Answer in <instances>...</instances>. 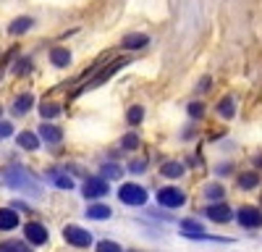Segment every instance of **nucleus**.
<instances>
[{
	"instance_id": "72a5a7b5",
	"label": "nucleus",
	"mask_w": 262,
	"mask_h": 252,
	"mask_svg": "<svg viewBox=\"0 0 262 252\" xmlns=\"http://www.w3.org/2000/svg\"><path fill=\"white\" fill-rule=\"evenodd\" d=\"M0 113H3V111H0Z\"/></svg>"
},
{
	"instance_id": "a211bd4d",
	"label": "nucleus",
	"mask_w": 262,
	"mask_h": 252,
	"mask_svg": "<svg viewBox=\"0 0 262 252\" xmlns=\"http://www.w3.org/2000/svg\"><path fill=\"white\" fill-rule=\"evenodd\" d=\"M32 24H34V21H32L29 16H21V18H13V21H11L8 32H11V34H24V32L32 29Z\"/></svg>"
},
{
	"instance_id": "c85d7f7f",
	"label": "nucleus",
	"mask_w": 262,
	"mask_h": 252,
	"mask_svg": "<svg viewBox=\"0 0 262 252\" xmlns=\"http://www.w3.org/2000/svg\"><path fill=\"white\" fill-rule=\"evenodd\" d=\"M97 252H123V249H121V244H116V242H111V239H102V242L97 244Z\"/></svg>"
},
{
	"instance_id": "1a4fd4ad",
	"label": "nucleus",
	"mask_w": 262,
	"mask_h": 252,
	"mask_svg": "<svg viewBox=\"0 0 262 252\" xmlns=\"http://www.w3.org/2000/svg\"><path fill=\"white\" fill-rule=\"evenodd\" d=\"M181 234L189 237V239H212V237L205 234V226L200 221H191V218L181 221Z\"/></svg>"
},
{
	"instance_id": "5701e85b",
	"label": "nucleus",
	"mask_w": 262,
	"mask_h": 252,
	"mask_svg": "<svg viewBox=\"0 0 262 252\" xmlns=\"http://www.w3.org/2000/svg\"><path fill=\"white\" fill-rule=\"evenodd\" d=\"M217 113H221L223 118H233V113H236L233 111V100L231 97H223L221 102H217Z\"/></svg>"
},
{
	"instance_id": "393cba45",
	"label": "nucleus",
	"mask_w": 262,
	"mask_h": 252,
	"mask_svg": "<svg viewBox=\"0 0 262 252\" xmlns=\"http://www.w3.org/2000/svg\"><path fill=\"white\" fill-rule=\"evenodd\" d=\"M257 184H259L257 174H242V176H238V186H242V189H254Z\"/></svg>"
},
{
	"instance_id": "4468645a",
	"label": "nucleus",
	"mask_w": 262,
	"mask_h": 252,
	"mask_svg": "<svg viewBox=\"0 0 262 252\" xmlns=\"http://www.w3.org/2000/svg\"><path fill=\"white\" fill-rule=\"evenodd\" d=\"M50 63H53V66H58V69H66L71 63V50L69 48H55L50 53Z\"/></svg>"
},
{
	"instance_id": "7c9ffc66",
	"label": "nucleus",
	"mask_w": 262,
	"mask_h": 252,
	"mask_svg": "<svg viewBox=\"0 0 262 252\" xmlns=\"http://www.w3.org/2000/svg\"><path fill=\"white\" fill-rule=\"evenodd\" d=\"M202 111H205V108H202L200 102H191V105H189V116H191V118H200Z\"/></svg>"
},
{
	"instance_id": "9d476101",
	"label": "nucleus",
	"mask_w": 262,
	"mask_h": 252,
	"mask_svg": "<svg viewBox=\"0 0 262 252\" xmlns=\"http://www.w3.org/2000/svg\"><path fill=\"white\" fill-rule=\"evenodd\" d=\"M24 234H27V239L32 242V244H37V247H42L48 242V228L42 226V223H27V228H24Z\"/></svg>"
},
{
	"instance_id": "473e14b6",
	"label": "nucleus",
	"mask_w": 262,
	"mask_h": 252,
	"mask_svg": "<svg viewBox=\"0 0 262 252\" xmlns=\"http://www.w3.org/2000/svg\"><path fill=\"white\" fill-rule=\"evenodd\" d=\"M13 71H16V74H27V71H29V60H21L18 66H13Z\"/></svg>"
},
{
	"instance_id": "0eeeda50",
	"label": "nucleus",
	"mask_w": 262,
	"mask_h": 252,
	"mask_svg": "<svg viewBox=\"0 0 262 252\" xmlns=\"http://www.w3.org/2000/svg\"><path fill=\"white\" fill-rule=\"evenodd\" d=\"M238 223H242L244 228H259L262 226V213L252 205H244L242 210H238Z\"/></svg>"
},
{
	"instance_id": "6e6552de",
	"label": "nucleus",
	"mask_w": 262,
	"mask_h": 252,
	"mask_svg": "<svg viewBox=\"0 0 262 252\" xmlns=\"http://www.w3.org/2000/svg\"><path fill=\"white\" fill-rule=\"evenodd\" d=\"M123 66H126V60H113L111 66H107V69H105L102 74H97V76H95V79H92L90 84H86L84 90H95V87H100V84H105L107 79H111V76H113V74H116L118 69H123ZM84 90H79V92H84Z\"/></svg>"
},
{
	"instance_id": "b1692460",
	"label": "nucleus",
	"mask_w": 262,
	"mask_h": 252,
	"mask_svg": "<svg viewBox=\"0 0 262 252\" xmlns=\"http://www.w3.org/2000/svg\"><path fill=\"white\" fill-rule=\"evenodd\" d=\"M142 118H144V108H142V105H134V108H128V113H126V121H128L131 126L142 123Z\"/></svg>"
},
{
	"instance_id": "aec40b11",
	"label": "nucleus",
	"mask_w": 262,
	"mask_h": 252,
	"mask_svg": "<svg viewBox=\"0 0 262 252\" xmlns=\"http://www.w3.org/2000/svg\"><path fill=\"white\" fill-rule=\"evenodd\" d=\"M48 176H50V181H53L55 186H60V189H74V179H69L63 171H50Z\"/></svg>"
},
{
	"instance_id": "20e7f679",
	"label": "nucleus",
	"mask_w": 262,
	"mask_h": 252,
	"mask_svg": "<svg viewBox=\"0 0 262 252\" xmlns=\"http://www.w3.org/2000/svg\"><path fill=\"white\" fill-rule=\"evenodd\" d=\"M63 237H66V242H69V244L81 247V249L92 244V234L86 228H81V226H66L63 228Z\"/></svg>"
},
{
	"instance_id": "f03ea898",
	"label": "nucleus",
	"mask_w": 262,
	"mask_h": 252,
	"mask_svg": "<svg viewBox=\"0 0 262 252\" xmlns=\"http://www.w3.org/2000/svg\"><path fill=\"white\" fill-rule=\"evenodd\" d=\"M118 200L126 202V205H144L147 202V189L139 186V184H121Z\"/></svg>"
},
{
	"instance_id": "ddd939ff",
	"label": "nucleus",
	"mask_w": 262,
	"mask_h": 252,
	"mask_svg": "<svg viewBox=\"0 0 262 252\" xmlns=\"http://www.w3.org/2000/svg\"><path fill=\"white\" fill-rule=\"evenodd\" d=\"M18 226V216H16V210L11 207H3L0 210V231H11Z\"/></svg>"
},
{
	"instance_id": "f257e3e1",
	"label": "nucleus",
	"mask_w": 262,
	"mask_h": 252,
	"mask_svg": "<svg viewBox=\"0 0 262 252\" xmlns=\"http://www.w3.org/2000/svg\"><path fill=\"white\" fill-rule=\"evenodd\" d=\"M3 181L11 186V189H16V192H27V195H34V197H39L42 195V189H39V181L27 171L24 165H8L6 171H3Z\"/></svg>"
},
{
	"instance_id": "423d86ee",
	"label": "nucleus",
	"mask_w": 262,
	"mask_h": 252,
	"mask_svg": "<svg viewBox=\"0 0 262 252\" xmlns=\"http://www.w3.org/2000/svg\"><path fill=\"white\" fill-rule=\"evenodd\" d=\"M205 216H207L210 221H215V223H228V221L233 218L231 207H228L226 202H212V205H207V207H205Z\"/></svg>"
},
{
	"instance_id": "f8f14e48",
	"label": "nucleus",
	"mask_w": 262,
	"mask_h": 252,
	"mask_svg": "<svg viewBox=\"0 0 262 252\" xmlns=\"http://www.w3.org/2000/svg\"><path fill=\"white\" fill-rule=\"evenodd\" d=\"M39 137L45 142H50V144H58L63 139V132L58 129V126H53V123H42L39 126Z\"/></svg>"
},
{
	"instance_id": "dca6fc26",
	"label": "nucleus",
	"mask_w": 262,
	"mask_h": 252,
	"mask_svg": "<svg viewBox=\"0 0 262 252\" xmlns=\"http://www.w3.org/2000/svg\"><path fill=\"white\" fill-rule=\"evenodd\" d=\"M32 105H34V97H32V95H18V97L13 100V113H16V116H24V113L32 111Z\"/></svg>"
},
{
	"instance_id": "2f4dec72",
	"label": "nucleus",
	"mask_w": 262,
	"mask_h": 252,
	"mask_svg": "<svg viewBox=\"0 0 262 252\" xmlns=\"http://www.w3.org/2000/svg\"><path fill=\"white\" fill-rule=\"evenodd\" d=\"M11 123H6V121H0V139H6V137H11Z\"/></svg>"
},
{
	"instance_id": "c756f323",
	"label": "nucleus",
	"mask_w": 262,
	"mask_h": 252,
	"mask_svg": "<svg viewBox=\"0 0 262 252\" xmlns=\"http://www.w3.org/2000/svg\"><path fill=\"white\" fill-rule=\"evenodd\" d=\"M144 168H147V158H137V160L128 163V171H131V174H142Z\"/></svg>"
},
{
	"instance_id": "7ed1b4c3",
	"label": "nucleus",
	"mask_w": 262,
	"mask_h": 252,
	"mask_svg": "<svg viewBox=\"0 0 262 252\" xmlns=\"http://www.w3.org/2000/svg\"><path fill=\"white\" fill-rule=\"evenodd\" d=\"M81 195H84L86 200H97V197H105V195H107V181H105L102 176H90V179H84Z\"/></svg>"
},
{
	"instance_id": "39448f33",
	"label": "nucleus",
	"mask_w": 262,
	"mask_h": 252,
	"mask_svg": "<svg viewBox=\"0 0 262 252\" xmlns=\"http://www.w3.org/2000/svg\"><path fill=\"white\" fill-rule=\"evenodd\" d=\"M158 202L163 207H181L186 202V195L181 192V189H176V186H163L158 192Z\"/></svg>"
},
{
	"instance_id": "f3484780",
	"label": "nucleus",
	"mask_w": 262,
	"mask_h": 252,
	"mask_svg": "<svg viewBox=\"0 0 262 252\" xmlns=\"http://www.w3.org/2000/svg\"><path fill=\"white\" fill-rule=\"evenodd\" d=\"M86 218L107 221V218H111V207H107V205H90V207H86Z\"/></svg>"
},
{
	"instance_id": "412c9836",
	"label": "nucleus",
	"mask_w": 262,
	"mask_h": 252,
	"mask_svg": "<svg viewBox=\"0 0 262 252\" xmlns=\"http://www.w3.org/2000/svg\"><path fill=\"white\" fill-rule=\"evenodd\" d=\"M0 252H32L24 242H16V239H6L0 242Z\"/></svg>"
},
{
	"instance_id": "bb28decb",
	"label": "nucleus",
	"mask_w": 262,
	"mask_h": 252,
	"mask_svg": "<svg viewBox=\"0 0 262 252\" xmlns=\"http://www.w3.org/2000/svg\"><path fill=\"white\" fill-rule=\"evenodd\" d=\"M121 147H123V150H137V147H139V137H137L134 132L126 134V137L121 139Z\"/></svg>"
},
{
	"instance_id": "2eb2a0df",
	"label": "nucleus",
	"mask_w": 262,
	"mask_h": 252,
	"mask_svg": "<svg viewBox=\"0 0 262 252\" xmlns=\"http://www.w3.org/2000/svg\"><path fill=\"white\" fill-rule=\"evenodd\" d=\"M16 144L24 147V150H37V147H39V137H37L34 132H21V134L16 137Z\"/></svg>"
},
{
	"instance_id": "6ab92c4d",
	"label": "nucleus",
	"mask_w": 262,
	"mask_h": 252,
	"mask_svg": "<svg viewBox=\"0 0 262 252\" xmlns=\"http://www.w3.org/2000/svg\"><path fill=\"white\" fill-rule=\"evenodd\" d=\"M184 171L186 168L181 163H163V168H160V174L168 176V179H179V176H184Z\"/></svg>"
},
{
	"instance_id": "4be33fe9",
	"label": "nucleus",
	"mask_w": 262,
	"mask_h": 252,
	"mask_svg": "<svg viewBox=\"0 0 262 252\" xmlns=\"http://www.w3.org/2000/svg\"><path fill=\"white\" fill-rule=\"evenodd\" d=\"M58 113H60V105L58 102H42L39 105V116L42 118H55Z\"/></svg>"
},
{
	"instance_id": "9b49d317",
	"label": "nucleus",
	"mask_w": 262,
	"mask_h": 252,
	"mask_svg": "<svg viewBox=\"0 0 262 252\" xmlns=\"http://www.w3.org/2000/svg\"><path fill=\"white\" fill-rule=\"evenodd\" d=\"M149 42V37L147 34H142V32H134V34H126L123 37V42H121V48H126V50H139V48H144Z\"/></svg>"
},
{
	"instance_id": "cd10ccee",
	"label": "nucleus",
	"mask_w": 262,
	"mask_h": 252,
	"mask_svg": "<svg viewBox=\"0 0 262 252\" xmlns=\"http://www.w3.org/2000/svg\"><path fill=\"white\" fill-rule=\"evenodd\" d=\"M100 171H102L107 179H118V176H121V165H116V163H105Z\"/></svg>"
},
{
	"instance_id": "a878e982",
	"label": "nucleus",
	"mask_w": 262,
	"mask_h": 252,
	"mask_svg": "<svg viewBox=\"0 0 262 252\" xmlns=\"http://www.w3.org/2000/svg\"><path fill=\"white\" fill-rule=\"evenodd\" d=\"M226 192H223V186L221 184H207L205 186V197H210V200H221Z\"/></svg>"
}]
</instances>
